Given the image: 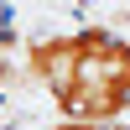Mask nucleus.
<instances>
[{"mask_svg": "<svg viewBox=\"0 0 130 130\" xmlns=\"http://www.w3.org/2000/svg\"><path fill=\"white\" fill-rule=\"evenodd\" d=\"M78 68V31H42V37H26V52H21V73L42 89H57V83L73 78Z\"/></svg>", "mask_w": 130, "mask_h": 130, "instance_id": "f257e3e1", "label": "nucleus"}, {"mask_svg": "<svg viewBox=\"0 0 130 130\" xmlns=\"http://www.w3.org/2000/svg\"><path fill=\"white\" fill-rule=\"evenodd\" d=\"M16 78H26L21 73V57H0V89H10Z\"/></svg>", "mask_w": 130, "mask_h": 130, "instance_id": "f03ea898", "label": "nucleus"}, {"mask_svg": "<svg viewBox=\"0 0 130 130\" xmlns=\"http://www.w3.org/2000/svg\"><path fill=\"white\" fill-rule=\"evenodd\" d=\"M47 130H115V125H83V120H52Z\"/></svg>", "mask_w": 130, "mask_h": 130, "instance_id": "7ed1b4c3", "label": "nucleus"}]
</instances>
